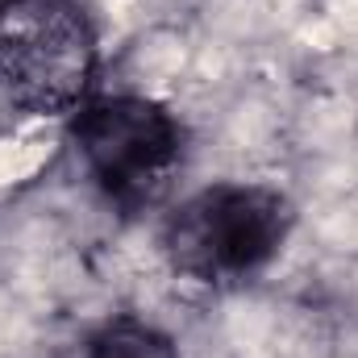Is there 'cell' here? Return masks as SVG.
Returning <instances> with one entry per match:
<instances>
[{"instance_id": "1", "label": "cell", "mask_w": 358, "mask_h": 358, "mask_svg": "<svg viewBox=\"0 0 358 358\" xmlns=\"http://www.w3.org/2000/svg\"><path fill=\"white\" fill-rule=\"evenodd\" d=\"M96 71V38L76 0H0V84L29 113H67Z\"/></svg>"}, {"instance_id": "2", "label": "cell", "mask_w": 358, "mask_h": 358, "mask_svg": "<svg viewBox=\"0 0 358 358\" xmlns=\"http://www.w3.org/2000/svg\"><path fill=\"white\" fill-rule=\"evenodd\" d=\"M287 225V200L267 187H208L167 225V255L183 275L238 279L279 250Z\"/></svg>"}, {"instance_id": "3", "label": "cell", "mask_w": 358, "mask_h": 358, "mask_svg": "<svg viewBox=\"0 0 358 358\" xmlns=\"http://www.w3.org/2000/svg\"><path fill=\"white\" fill-rule=\"evenodd\" d=\"M76 142L121 208L155 204L179 163L176 121L159 104L138 96L88 104L76 121Z\"/></svg>"}, {"instance_id": "4", "label": "cell", "mask_w": 358, "mask_h": 358, "mask_svg": "<svg viewBox=\"0 0 358 358\" xmlns=\"http://www.w3.org/2000/svg\"><path fill=\"white\" fill-rule=\"evenodd\" d=\"M92 358H176V346L138 321H113L108 329L96 334L92 342Z\"/></svg>"}]
</instances>
